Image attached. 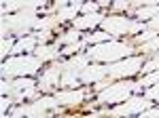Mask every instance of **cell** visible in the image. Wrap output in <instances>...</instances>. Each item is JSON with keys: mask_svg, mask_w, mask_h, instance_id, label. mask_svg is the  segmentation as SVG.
Wrapping results in <instances>:
<instances>
[{"mask_svg": "<svg viewBox=\"0 0 159 118\" xmlns=\"http://www.w3.org/2000/svg\"><path fill=\"white\" fill-rule=\"evenodd\" d=\"M132 53H138V48L134 44H129V42H117V40L93 44L87 51V55L91 57V61H104V63H117L121 59L132 57Z\"/></svg>", "mask_w": 159, "mask_h": 118, "instance_id": "obj_1", "label": "cell"}, {"mask_svg": "<svg viewBox=\"0 0 159 118\" xmlns=\"http://www.w3.org/2000/svg\"><path fill=\"white\" fill-rule=\"evenodd\" d=\"M36 11L38 9H28V11L2 15V38H9V34L30 36V30L36 27V21H38Z\"/></svg>", "mask_w": 159, "mask_h": 118, "instance_id": "obj_2", "label": "cell"}, {"mask_svg": "<svg viewBox=\"0 0 159 118\" xmlns=\"http://www.w3.org/2000/svg\"><path fill=\"white\" fill-rule=\"evenodd\" d=\"M138 91H142V86L134 80H121V82H112L108 89H104L102 93H98L96 97V103H91V106H83L85 112H89L91 107L96 106H106V103H121L125 99H129L132 93H138Z\"/></svg>", "mask_w": 159, "mask_h": 118, "instance_id": "obj_3", "label": "cell"}, {"mask_svg": "<svg viewBox=\"0 0 159 118\" xmlns=\"http://www.w3.org/2000/svg\"><path fill=\"white\" fill-rule=\"evenodd\" d=\"M43 65V61L36 55H15L2 63V78L4 80H15L36 74Z\"/></svg>", "mask_w": 159, "mask_h": 118, "instance_id": "obj_4", "label": "cell"}, {"mask_svg": "<svg viewBox=\"0 0 159 118\" xmlns=\"http://www.w3.org/2000/svg\"><path fill=\"white\" fill-rule=\"evenodd\" d=\"M60 103L53 95H47V97H40L34 103H24V106H17L13 110L11 116H2V118H49V112H55V114H61Z\"/></svg>", "mask_w": 159, "mask_h": 118, "instance_id": "obj_5", "label": "cell"}, {"mask_svg": "<svg viewBox=\"0 0 159 118\" xmlns=\"http://www.w3.org/2000/svg\"><path fill=\"white\" fill-rule=\"evenodd\" d=\"M91 57L87 53L74 55L68 61L61 63V89H70V86H81V74L89 65Z\"/></svg>", "mask_w": 159, "mask_h": 118, "instance_id": "obj_6", "label": "cell"}, {"mask_svg": "<svg viewBox=\"0 0 159 118\" xmlns=\"http://www.w3.org/2000/svg\"><path fill=\"white\" fill-rule=\"evenodd\" d=\"M2 95L13 97V101L21 103L24 99H36V80L34 78H15V80H2Z\"/></svg>", "mask_w": 159, "mask_h": 118, "instance_id": "obj_7", "label": "cell"}, {"mask_svg": "<svg viewBox=\"0 0 159 118\" xmlns=\"http://www.w3.org/2000/svg\"><path fill=\"white\" fill-rule=\"evenodd\" d=\"M102 32H108L112 38L125 34H140V32H144V23L127 19L125 15H108L102 21Z\"/></svg>", "mask_w": 159, "mask_h": 118, "instance_id": "obj_8", "label": "cell"}, {"mask_svg": "<svg viewBox=\"0 0 159 118\" xmlns=\"http://www.w3.org/2000/svg\"><path fill=\"white\" fill-rule=\"evenodd\" d=\"M142 65H144V55H132V57L121 59V61H117V63H106L108 76L112 80H115V78L134 76L138 72H142Z\"/></svg>", "mask_w": 159, "mask_h": 118, "instance_id": "obj_9", "label": "cell"}, {"mask_svg": "<svg viewBox=\"0 0 159 118\" xmlns=\"http://www.w3.org/2000/svg\"><path fill=\"white\" fill-rule=\"evenodd\" d=\"M153 106L148 99L144 97H138V95H132L129 99H125V103H119V106H115L112 110H108V114L106 116L110 118H127V116H134V114H142L144 110Z\"/></svg>", "mask_w": 159, "mask_h": 118, "instance_id": "obj_10", "label": "cell"}, {"mask_svg": "<svg viewBox=\"0 0 159 118\" xmlns=\"http://www.w3.org/2000/svg\"><path fill=\"white\" fill-rule=\"evenodd\" d=\"M60 82H61V63L53 61L49 68L40 74V78H38V86H40V91L53 95V93H55V89L61 86Z\"/></svg>", "mask_w": 159, "mask_h": 118, "instance_id": "obj_11", "label": "cell"}, {"mask_svg": "<svg viewBox=\"0 0 159 118\" xmlns=\"http://www.w3.org/2000/svg\"><path fill=\"white\" fill-rule=\"evenodd\" d=\"M53 97L57 99L61 107H79L85 101L87 89H61V91H55Z\"/></svg>", "mask_w": 159, "mask_h": 118, "instance_id": "obj_12", "label": "cell"}, {"mask_svg": "<svg viewBox=\"0 0 159 118\" xmlns=\"http://www.w3.org/2000/svg\"><path fill=\"white\" fill-rule=\"evenodd\" d=\"M108 78V68L106 65H100V63H89L83 74H81V84H91V82H100Z\"/></svg>", "mask_w": 159, "mask_h": 118, "instance_id": "obj_13", "label": "cell"}, {"mask_svg": "<svg viewBox=\"0 0 159 118\" xmlns=\"http://www.w3.org/2000/svg\"><path fill=\"white\" fill-rule=\"evenodd\" d=\"M106 19V15L104 13H91V15H81V17H76L74 19V30H91V27H96V25H102V21Z\"/></svg>", "mask_w": 159, "mask_h": 118, "instance_id": "obj_14", "label": "cell"}, {"mask_svg": "<svg viewBox=\"0 0 159 118\" xmlns=\"http://www.w3.org/2000/svg\"><path fill=\"white\" fill-rule=\"evenodd\" d=\"M38 47V36L36 34H30V36H24V38H19L17 42H15V47H13L11 55L15 57L17 53H34Z\"/></svg>", "mask_w": 159, "mask_h": 118, "instance_id": "obj_15", "label": "cell"}, {"mask_svg": "<svg viewBox=\"0 0 159 118\" xmlns=\"http://www.w3.org/2000/svg\"><path fill=\"white\" fill-rule=\"evenodd\" d=\"M28 9H43V2H38V0H28V2H17V0H13V2H4V4H2V15H11L13 11L15 13L28 11Z\"/></svg>", "mask_w": 159, "mask_h": 118, "instance_id": "obj_16", "label": "cell"}, {"mask_svg": "<svg viewBox=\"0 0 159 118\" xmlns=\"http://www.w3.org/2000/svg\"><path fill=\"white\" fill-rule=\"evenodd\" d=\"M60 53H61V48H60L57 42H53V44H45V47H36V51H34V55H36L43 63H45V61H53Z\"/></svg>", "mask_w": 159, "mask_h": 118, "instance_id": "obj_17", "label": "cell"}, {"mask_svg": "<svg viewBox=\"0 0 159 118\" xmlns=\"http://www.w3.org/2000/svg\"><path fill=\"white\" fill-rule=\"evenodd\" d=\"M81 6H83V2H70V4H66V6H61L60 11H57V21L64 23V21H68V19H76V13L81 11Z\"/></svg>", "mask_w": 159, "mask_h": 118, "instance_id": "obj_18", "label": "cell"}, {"mask_svg": "<svg viewBox=\"0 0 159 118\" xmlns=\"http://www.w3.org/2000/svg\"><path fill=\"white\" fill-rule=\"evenodd\" d=\"M157 15H159V4H142V6L136 11V17L140 19V23H142V19H147V21L155 19Z\"/></svg>", "mask_w": 159, "mask_h": 118, "instance_id": "obj_19", "label": "cell"}, {"mask_svg": "<svg viewBox=\"0 0 159 118\" xmlns=\"http://www.w3.org/2000/svg\"><path fill=\"white\" fill-rule=\"evenodd\" d=\"M83 40H85V44H102V42H108V40H112V36L108 34V32H93V34H87L83 36Z\"/></svg>", "mask_w": 159, "mask_h": 118, "instance_id": "obj_20", "label": "cell"}, {"mask_svg": "<svg viewBox=\"0 0 159 118\" xmlns=\"http://www.w3.org/2000/svg\"><path fill=\"white\" fill-rule=\"evenodd\" d=\"M81 32H79V30H68V32H66V34H61V36H57V40H55V42H57V44H74V42H79V40H81Z\"/></svg>", "mask_w": 159, "mask_h": 118, "instance_id": "obj_21", "label": "cell"}, {"mask_svg": "<svg viewBox=\"0 0 159 118\" xmlns=\"http://www.w3.org/2000/svg\"><path fill=\"white\" fill-rule=\"evenodd\" d=\"M138 84H140L142 89H148V86H155V84H159V70H157V72H151V74H147V76H140Z\"/></svg>", "mask_w": 159, "mask_h": 118, "instance_id": "obj_22", "label": "cell"}, {"mask_svg": "<svg viewBox=\"0 0 159 118\" xmlns=\"http://www.w3.org/2000/svg\"><path fill=\"white\" fill-rule=\"evenodd\" d=\"M155 51H159V36L140 44V48H138V53H142V55H155Z\"/></svg>", "mask_w": 159, "mask_h": 118, "instance_id": "obj_23", "label": "cell"}, {"mask_svg": "<svg viewBox=\"0 0 159 118\" xmlns=\"http://www.w3.org/2000/svg\"><path fill=\"white\" fill-rule=\"evenodd\" d=\"M157 70H159V53H155L148 61H144V65H142V74H151V72H157Z\"/></svg>", "mask_w": 159, "mask_h": 118, "instance_id": "obj_24", "label": "cell"}, {"mask_svg": "<svg viewBox=\"0 0 159 118\" xmlns=\"http://www.w3.org/2000/svg\"><path fill=\"white\" fill-rule=\"evenodd\" d=\"M83 44H85V40H79V42H74V44H66V47L61 48L60 55H74L76 51H81V48H83Z\"/></svg>", "mask_w": 159, "mask_h": 118, "instance_id": "obj_25", "label": "cell"}, {"mask_svg": "<svg viewBox=\"0 0 159 118\" xmlns=\"http://www.w3.org/2000/svg\"><path fill=\"white\" fill-rule=\"evenodd\" d=\"M100 2H83V6H81V13L83 15H91V13H100Z\"/></svg>", "mask_w": 159, "mask_h": 118, "instance_id": "obj_26", "label": "cell"}, {"mask_svg": "<svg viewBox=\"0 0 159 118\" xmlns=\"http://www.w3.org/2000/svg\"><path fill=\"white\" fill-rule=\"evenodd\" d=\"M144 99H148V101H159V84L148 86L147 91H144Z\"/></svg>", "mask_w": 159, "mask_h": 118, "instance_id": "obj_27", "label": "cell"}, {"mask_svg": "<svg viewBox=\"0 0 159 118\" xmlns=\"http://www.w3.org/2000/svg\"><path fill=\"white\" fill-rule=\"evenodd\" d=\"M13 40L11 38H2V48H0V53H2V57H7V55H11V51H13Z\"/></svg>", "mask_w": 159, "mask_h": 118, "instance_id": "obj_28", "label": "cell"}, {"mask_svg": "<svg viewBox=\"0 0 159 118\" xmlns=\"http://www.w3.org/2000/svg\"><path fill=\"white\" fill-rule=\"evenodd\" d=\"M121 11H129V2H125V0L112 2V13H121Z\"/></svg>", "mask_w": 159, "mask_h": 118, "instance_id": "obj_29", "label": "cell"}, {"mask_svg": "<svg viewBox=\"0 0 159 118\" xmlns=\"http://www.w3.org/2000/svg\"><path fill=\"white\" fill-rule=\"evenodd\" d=\"M110 84H112V78H104V80H100V82H96V86H93V91H96V93H102V91H104V89H108Z\"/></svg>", "mask_w": 159, "mask_h": 118, "instance_id": "obj_30", "label": "cell"}, {"mask_svg": "<svg viewBox=\"0 0 159 118\" xmlns=\"http://www.w3.org/2000/svg\"><path fill=\"white\" fill-rule=\"evenodd\" d=\"M138 118H159V107H148V110H144Z\"/></svg>", "mask_w": 159, "mask_h": 118, "instance_id": "obj_31", "label": "cell"}, {"mask_svg": "<svg viewBox=\"0 0 159 118\" xmlns=\"http://www.w3.org/2000/svg\"><path fill=\"white\" fill-rule=\"evenodd\" d=\"M144 30H155V32H159V15L155 19H151V21L144 23Z\"/></svg>", "mask_w": 159, "mask_h": 118, "instance_id": "obj_32", "label": "cell"}, {"mask_svg": "<svg viewBox=\"0 0 159 118\" xmlns=\"http://www.w3.org/2000/svg\"><path fill=\"white\" fill-rule=\"evenodd\" d=\"M13 103V97H2V106H0V110H2V116H7V107Z\"/></svg>", "mask_w": 159, "mask_h": 118, "instance_id": "obj_33", "label": "cell"}, {"mask_svg": "<svg viewBox=\"0 0 159 118\" xmlns=\"http://www.w3.org/2000/svg\"><path fill=\"white\" fill-rule=\"evenodd\" d=\"M49 118H51V116H49Z\"/></svg>", "mask_w": 159, "mask_h": 118, "instance_id": "obj_34", "label": "cell"}]
</instances>
